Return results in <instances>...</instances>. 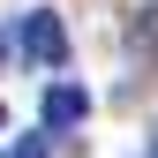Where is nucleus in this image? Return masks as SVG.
Here are the masks:
<instances>
[{"mask_svg": "<svg viewBox=\"0 0 158 158\" xmlns=\"http://www.w3.org/2000/svg\"><path fill=\"white\" fill-rule=\"evenodd\" d=\"M83 113H90V90L83 83H53L45 90V128H75Z\"/></svg>", "mask_w": 158, "mask_h": 158, "instance_id": "obj_2", "label": "nucleus"}, {"mask_svg": "<svg viewBox=\"0 0 158 158\" xmlns=\"http://www.w3.org/2000/svg\"><path fill=\"white\" fill-rule=\"evenodd\" d=\"M15 158H53V128H38V135H23V151Z\"/></svg>", "mask_w": 158, "mask_h": 158, "instance_id": "obj_3", "label": "nucleus"}, {"mask_svg": "<svg viewBox=\"0 0 158 158\" xmlns=\"http://www.w3.org/2000/svg\"><path fill=\"white\" fill-rule=\"evenodd\" d=\"M8 60H15V38H8V30H0V68H8Z\"/></svg>", "mask_w": 158, "mask_h": 158, "instance_id": "obj_4", "label": "nucleus"}, {"mask_svg": "<svg viewBox=\"0 0 158 158\" xmlns=\"http://www.w3.org/2000/svg\"><path fill=\"white\" fill-rule=\"evenodd\" d=\"M0 128H8V106H0Z\"/></svg>", "mask_w": 158, "mask_h": 158, "instance_id": "obj_5", "label": "nucleus"}, {"mask_svg": "<svg viewBox=\"0 0 158 158\" xmlns=\"http://www.w3.org/2000/svg\"><path fill=\"white\" fill-rule=\"evenodd\" d=\"M23 60H30V68H60V60H68V30H60L53 8H38L30 23H23Z\"/></svg>", "mask_w": 158, "mask_h": 158, "instance_id": "obj_1", "label": "nucleus"}]
</instances>
